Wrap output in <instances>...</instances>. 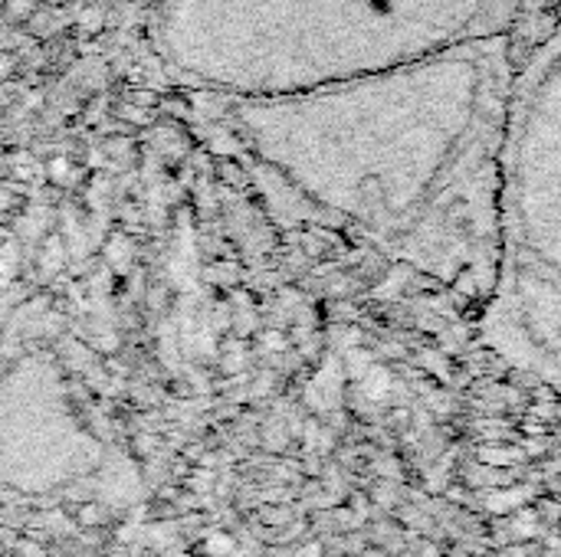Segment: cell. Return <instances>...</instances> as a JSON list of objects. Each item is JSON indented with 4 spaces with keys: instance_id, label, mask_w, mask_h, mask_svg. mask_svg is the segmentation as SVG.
Returning <instances> with one entry per match:
<instances>
[{
    "instance_id": "6da1fadb",
    "label": "cell",
    "mask_w": 561,
    "mask_h": 557,
    "mask_svg": "<svg viewBox=\"0 0 561 557\" xmlns=\"http://www.w3.org/2000/svg\"><path fill=\"white\" fill-rule=\"evenodd\" d=\"M516 92L496 36L355 82L233 102L237 138L309 210L398 250L503 197Z\"/></svg>"
},
{
    "instance_id": "7a4b0ae2",
    "label": "cell",
    "mask_w": 561,
    "mask_h": 557,
    "mask_svg": "<svg viewBox=\"0 0 561 557\" xmlns=\"http://www.w3.org/2000/svg\"><path fill=\"white\" fill-rule=\"evenodd\" d=\"M503 0H154L171 69L233 102L302 95L490 36Z\"/></svg>"
},
{
    "instance_id": "3957f363",
    "label": "cell",
    "mask_w": 561,
    "mask_h": 557,
    "mask_svg": "<svg viewBox=\"0 0 561 557\" xmlns=\"http://www.w3.org/2000/svg\"><path fill=\"white\" fill-rule=\"evenodd\" d=\"M230 548H233V545H230V538H227L224 532H214V535L207 538V552H210V555H227Z\"/></svg>"
}]
</instances>
